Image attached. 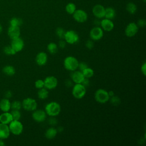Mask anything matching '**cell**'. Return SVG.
<instances>
[{"instance_id":"3","label":"cell","mask_w":146,"mask_h":146,"mask_svg":"<svg viewBox=\"0 0 146 146\" xmlns=\"http://www.w3.org/2000/svg\"><path fill=\"white\" fill-rule=\"evenodd\" d=\"M94 98L98 103L104 104L109 101L110 96L107 90L103 88H99L95 91L94 94Z\"/></svg>"},{"instance_id":"27","label":"cell","mask_w":146,"mask_h":146,"mask_svg":"<svg viewBox=\"0 0 146 146\" xmlns=\"http://www.w3.org/2000/svg\"><path fill=\"white\" fill-rule=\"evenodd\" d=\"M3 73L8 76H13L15 73V70L12 66H6L2 70Z\"/></svg>"},{"instance_id":"33","label":"cell","mask_w":146,"mask_h":146,"mask_svg":"<svg viewBox=\"0 0 146 146\" xmlns=\"http://www.w3.org/2000/svg\"><path fill=\"white\" fill-rule=\"evenodd\" d=\"M3 51L5 54L7 55H15L17 52L14 50V49L11 47V46H7L5 47L3 49Z\"/></svg>"},{"instance_id":"18","label":"cell","mask_w":146,"mask_h":146,"mask_svg":"<svg viewBox=\"0 0 146 146\" xmlns=\"http://www.w3.org/2000/svg\"><path fill=\"white\" fill-rule=\"evenodd\" d=\"M7 34L11 40L19 37L21 35L20 27L18 26H10L7 30Z\"/></svg>"},{"instance_id":"43","label":"cell","mask_w":146,"mask_h":146,"mask_svg":"<svg viewBox=\"0 0 146 146\" xmlns=\"http://www.w3.org/2000/svg\"><path fill=\"white\" fill-rule=\"evenodd\" d=\"M82 84L85 87H87L88 86H89L90 85V80H89V79L88 78H84L83 80V82H82Z\"/></svg>"},{"instance_id":"15","label":"cell","mask_w":146,"mask_h":146,"mask_svg":"<svg viewBox=\"0 0 146 146\" xmlns=\"http://www.w3.org/2000/svg\"><path fill=\"white\" fill-rule=\"evenodd\" d=\"M24 42L22 38L18 37L17 38L12 39L11 46L16 52H18L22 50L24 47Z\"/></svg>"},{"instance_id":"46","label":"cell","mask_w":146,"mask_h":146,"mask_svg":"<svg viewBox=\"0 0 146 146\" xmlns=\"http://www.w3.org/2000/svg\"><path fill=\"white\" fill-rule=\"evenodd\" d=\"M108 94H109V95H110V97H111V96H113V95H115L114 92H113L112 91H108Z\"/></svg>"},{"instance_id":"17","label":"cell","mask_w":146,"mask_h":146,"mask_svg":"<svg viewBox=\"0 0 146 146\" xmlns=\"http://www.w3.org/2000/svg\"><path fill=\"white\" fill-rule=\"evenodd\" d=\"M84 78H85L81 71L76 70L72 71L71 74V79L75 84L82 83Z\"/></svg>"},{"instance_id":"41","label":"cell","mask_w":146,"mask_h":146,"mask_svg":"<svg viewBox=\"0 0 146 146\" xmlns=\"http://www.w3.org/2000/svg\"><path fill=\"white\" fill-rule=\"evenodd\" d=\"M66 42L63 39H60L58 44V47L60 48H64L66 47Z\"/></svg>"},{"instance_id":"25","label":"cell","mask_w":146,"mask_h":146,"mask_svg":"<svg viewBox=\"0 0 146 146\" xmlns=\"http://www.w3.org/2000/svg\"><path fill=\"white\" fill-rule=\"evenodd\" d=\"M47 49L51 54H55L58 51V44L54 42H50L47 46Z\"/></svg>"},{"instance_id":"7","label":"cell","mask_w":146,"mask_h":146,"mask_svg":"<svg viewBox=\"0 0 146 146\" xmlns=\"http://www.w3.org/2000/svg\"><path fill=\"white\" fill-rule=\"evenodd\" d=\"M37 106L36 100L31 98H25L22 102V107L27 111H34L37 108Z\"/></svg>"},{"instance_id":"12","label":"cell","mask_w":146,"mask_h":146,"mask_svg":"<svg viewBox=\"0 0 146 146\" xmlns=\"http://www.w3.org/2000/svg\"><path fill=\"white\" fill-rule=\"evenodd\" d=\"M32 117L36 123H42L46 120L47 114L44 110L36 109L32 113Z\"/></svg>"},{"instance_id":"48","label":"cell","mask_w":146,"mask_h":146,"mask_svg":"<svg viewBox=\"0 0 146 146\" xmlns=\"http://www.w3.org/2000/svg\"><path fill=\"white\" fill-rule=\"evenodd\" d=\"M2 26H1V25L0 24V34L1 33V32H2Z\"/></svg>"},{"instance_id":"42","label":"cell","mask_w":146,"mask_h":146,"mask_svg":"<svg viewBox=\"0 0 146 146\" xmlns=\"http://www.w3.org/2000/svg\"><path fill=\"white\" fill-rule=\"evenodd\" d=\"M141 72L144 76L146 75V63L144 62L141 66Z\"/></svg>"},{"instance_id":"26","label":"cell","mask_w":146,"mask_h":146,"mask_svg":"<svg viewBox=\"0 0 146 146\" xmlns=\"http://www.w3.org/2000/svg\"><path fill=\"white\" fill-rule=\"evenodd\" d=\"M137 6L133 2H128L126 5V10L130 14H134L137 11Z\"/></svg>"},{"instance_id":"47","label":"cell","mask_w":146,"mask_h":146,"mask_svg":"<svg viewBox=\"0 0 146 146\" xmlns=\"http://www.w3.org/2000/svg\"><path fill=\"white\" fill-rule=\"evenodd\" d=\"M5 145L4 143L1 140V139L0 140V146H3Z\"/></svg>"},{"instance_id":"29","label":"cell","mask_w":146,"mask_h":146,"mask_svg":"<svg viewBox=\"0 0 146 146\" xmlns=\"http://www.w3.org/2000/svg\"><path fill=\"white\" fill-rule=\"evenodd\" d=\"M23 24V21L21 18L14 17L12 18L10 21V25L13 26L20 27Z\"/></svg>"},{"instance_id":"44","label":"cell","mask_w":146,"mask_h":146,"mask_svg":"<svg viewBox=\"0 0 146 146\" xmlns=\"http://www.w3.org/2000/svg\"><path fill=\"white\" fill-rule=\"evenodd\" d=\"M65 86L67 87H72L73 86V82L72 81V80H70V79H67L66 81H65Z\"/></svg>"},{"instance_id":"28","label":"cell","mask_w":146,"mask_h":146,"mask_svg":"<svg viewBox=\"0 0 146 146\" xmlns=\"http://www.w3.org/2000/svg\"><path fill=\"white\" fill-rule=\"evenodd\" d=\"M65 10H66V11L67 12V13H68V14H70V15H72L73 13L76 10V5L72 2H70L66 5Z\"/></svg>"},{"instance_id":"16","label":"cell","mask_w":146,"mask_h":146,"mask_svg":"<svg viewBox=\"0 0 146 146\" xmlns=\"http://www.w3.org/2000/svg\"><path fill=\"white\" fill-rule=\"evenodd\" d=\"M48 60L47 54L43 51L38 53L35 57L36 63L40 66H43L46 64Z\"/></svg>"},{"instance_id":"22","label":"cell","mask_w":146,"mask_h":146,"mask_svg":"<svg viewBox=\"0 0 146 146\" xmlns=\"http://www.w3.org/2000/svg\"><path fill=\"white\" fill-rule=\"evenodd\" d=\"M0 109L3 112H9L11 109V102L8 99H3L0 102Z\"/></svg>"},{"instance_id":"40","label":"cell","mask_w":146,"mask_h":146,"mask_svg":"<svg viewBox=\"0 0 146 146\" xmlns=\"http://www.w3.org/2000/svg\"><path fill=\"white\" fill-rule=\"evenodd\" d=\"M139 27H144L146 25V21L144 19H140L136 23Z\"/></svg>"},{"instance_id":"24","label":"cell","mask_w":146,"mask_h":146,"mask_svg":"<svg viewBox=\"0 0 146 146\" xmlns=\"http://www.w3.org/2000/svg\"><path fill=\"white\" fill-rule=\"evenodd\" d=\"M48 95L49 92L48 90L44 87L39 89L38 91V97L40 100H44L47 99L48 96Z\"/></svg>"},{"instance_id":"20","label":"cell","mask_w":146,"mask_h":146,"mask_svg":"<svg viewBox=\"0 0 146 146\" xmlns=\"http://www.w3.org/2000/svg\"><path fill=\"white\" fill-rule=\"evenodd\" d=\"M13 117L11 113L9 112H3V113L0 115V123L9 124L12 120Z\"/></svg>"},{"instance_id":"31","label":"cell","mask_w":146,"mask_h":146,"mask_svg":"<svg viewBox=\"0 0 146 146\" xmlns=\"http://www.w3.org/2000/svg\"><path fill=\"white\" fill-rule=\"evenodd\" d=\"M65 33H66V31L62 27H57L55 30L56 35L60 39H64Z\"/></svg>"},{"instance_id":"39","label":"cell","mask_w":146,"mask_h":146,"mask_svg":"<svg viewBox=\"0 0 146 146\" xmlns=\"http://www.w3.org/2000/svg\"><path fill=\"white\" fill-rule=\"evenodd\" d=\"M88 67V64H87V63L86 62H79L78 68L79 69L80 71H82L83 70H84L85 68H86Z\"/></svg>"},{"instance_id":"23","label":"cell","mask_w":146,"mask_h":146,"mask_svg":"<svg viewBox=\"0 0 146 146\" xmlns=\"http://www.w3.org/2000/svg\"><path fill=\"white\" fill-rule=\"evenodd\" d=\"M116 11L112 7H108L105 8V15L104 18L107 19H109L112 20L116 17Z\"/></svg>"},{"instance_id":"11","label":"cell","mask_w":146,"mask_h":146,"mask_svg":"<svg viewBox=\"0 0 146 146\" xmlns=\"http://www.w3.org/2000/svg\"><path fill=\"white\" fill-rule=\"evenodd\" d=\"M72 17L74 20L78 23H84L88 19L87 13L82 9L76 10L73 13Z\"/></svg>"},{"instance_id":"10","label":"cell","mask_w":146,"mask_h":146,"mask_svg":"<svg viewBox=\"0 0 146 146\" xmlns=\"http://www.w3.org/2000/svg\"><path fill=\"white\" fill-rule=\"evenodd\" d=\"M139 27L135 22H130L125 27V35L129 38L134 36L139 31Z\"/></svg>"},{"instance_id":"8","label":"cell","mask_w":146,"mask_h":146,"mask_svg":"<svg viewBox=\"0 0 146 146\" xmlns=\"http://www.w3.org/2000/svg\"><path fill=\"white\" fill-rule=\"evenodd\" d=\"M103 30L100 26H96L92 28L89 33L90 39L93 41H98L100 40L103 38Z\"/></svg>"},{"instance_id":"13","label":"cell","mask_w":146,"mask_h":146,"mask_svg":"<svg viewBox=\"0 0 146 146\" xmlns=\"http://www.w3.org/2000/svg\"><path fill=\"white\" fill-rule=\"evenodd\" d=\"M92 14L97 19H103L104 18L105 15V7L100 5H95L92 9Z\"/></svg>"},{"instance_id":"2","label":"cell","mask_w":146,"mask_h":146,"mask_svg":"<svg viewBox=\"0 0 146 146\" xmlns=\"http://www.w3.org/2000/svg\"><path fill=\"white\" fill-rule=\"evenodd\" d=\"M63 65L67 70L74 71L78 68L79 61L74 56H68L64 58L63 60Z\"/></svg>"},{"instance_id":"37","label":"cell","mask_w":146,"mask_h":146,"mask_svg":"<svg viewBox=\"0 0 146 146\" xmlns=\"http://www.w3.org/2000/svg\"><path fill=\"white\" fill-rule=\"evenodd\" d=\"M48 123L51 126H54L58 123V120L55 116H50V117L48 119Z\"/></svg>"},{"instance_id":"32","label":"cell","mask_w":146,"mask_h":146,"mask_svg":"<svg viewBox=\"0 0 146 146\" xmlns=\"http://www.w3.org/2000/svg\"><path fill=\"white\" fill-rule=\"evenodd\" d=\"M10 113H11V114L12 115L13 120H19V119H20V118L21 117V113L19 110H13Z\"/></svg>"},{"instance_id":"4","label":"cell","mask_w":146,"mask_h":146,"mask_svg":"<svg viewBox=\"0 0 146 146\" xmlns=\"http://www.w3.org/2000/svg\"><path fill=\"white\" fill-rule=\"evenodd\" d=\"M86 87H85L82 83L75 84L72 86V95L77 99L83 98L86 95Z\"/></svg>"},{"instance_id":"36","label":"cell","mask_w":146,"mask_h":146,"mask_svg":"<svg viewBox=\"0 0 146 146\" xmlns=\"http://www.w3.org/2000/svg\"><path fill=\"white\" fill-rule=\"evenodd\" d=\"M35 87L37 89H40L44 87V81L42 79H38L35 82Z\"/></svg>"},{"instance_id":"5","label":"cell","mask_w":146,"mask_h":146,"mask_svg":"<svg viewBox=\"0 0 146 146\" xmlns=\"http://www.w3.org/2000/svg\"><path fill=\"white\" fill-rule=\"evenodd\" d=\"M9 124L10 133L15 135H19L22 133L23 126L19 120H13Z\"/></svg>"},{"instance_id":"19","label":"cell","mask_w":146,"mask_h":146,"mask_svg":"<svg viewBox=\"0 0 146 146\" xmlns=\"http://www.w3.org/2000/svg\"><path fill=\"white\" fill-rule=\"evenodd\" d=\"M10 133L8 124L0 123V139H6L9 137Z\"/></svg>"},{"instance_id":"34","label":"cell","mask_w":146,"mask_h":146,"mask_svg":"<svg viewBox=\"0 0 146 146\" xmlns=\"http://www.w3.org/2000/svg\"><path fill=\"white\" fill-rule=\"evenodd\" d=\"M110 102L113 106H118L120 103V99L116 95H113L110 97Z\"/></svg>"},{"instance_id":"9","label":"cell","mask_w":146,"mask_h":146,"mask_svg":"<svg viewBox=\"0 0 146 146\" xmlns=\"http://www.w3.org/2000/svg\"><path fill=\"white\" fill-rule=\"evenodd\" d=\"M43 81L44 87L50 90L55 88L58 84V79L54 76H48L45 78Z\"/></svg>"},{"instance_id":"30","label":"cell","mask_w":146,"mask_h":146,"mask_svg":"<svg viewBox=\"0 0 146 146\" xmlns=\"http://www.w3.org/2000/svg\"><path fill=\"white\" fill-rule=\"evenodd\" d=\"M82 72L84 78H88V79H89L90 78H92L94 75V71L93 70L92 68H91L89 67L85 68Z\"/></svg>"},{"instance_id":"38","label":"cell","mask_w":146,"mask_h":146,"mask_svg":"<svg viewBox=\"0 0 146 146\" xmlns=\"http://www.w3.org/2000/svg\"><path fill=\"white\" fill-rule=\"evenodd\" d=\"M85 46L89 50H91V49L93 48V47L94 46V43L93 40H91V39L87 40L85 43Z\"/></svg>"},{"instance_id":"14","label":"cell","mask_w":146,"mask_h":146,"mask_svg":"<svg viewBox=\"0 0 146 146\" xmlns=\"http://www.w3.org/2000/svg\"><path fill=\"white\" fill-rule=\"evenodd\" d=\"M100 27L103 29V31L110 32L112 31L114 28V23L112 20L103 18L100 21Z\"/></svg>"},{"instance_id":"21","label":"cell","mask_w":146,"mask_h":146,"mask_svg":"<svg viewBox=\"0 0 146 146\" xmlns=\"http://www.w3.org/2000/svg\"><path fill=\"white\" fill-rule=\"evenodd\" d=\"M57 133H58V131L56 128L52 126L48 128V129H47V130L44 133V136L46 138H47V139L51 140V139H54L56 137Z\"/></svg>"},{"instance_id":"6","label":"cell","mask_w":146,"mask_h":146,"mask_svg":"<svg viewBox=\"0 0 146 146\" xmlns=\"http://www.w3.org/2000/svg\"><path fill=\"white\" fill-rule=\"evenodd\" d=\"M63 39L66 43L70 44H74L79 42V36L75 31L70 30L66 31Z\"/></svg>"},{"instance_id":"1","label":"cell","mask_w":146,"mask_h":146,"mask_svg":"<svg viewBox=\"0 0 146 146\" xmlns=\"http://www.w3.org/2000/svg\"><path fill=\"white\" fill-rule=\"evenodd\" d=\"M44 111L47 115L49 116H57L61 111V107L59 103L56 102H51L46 104Z\"/></svg>"},{"instance_id":"45","label":"cell","mask_w":146,"mask_h":146,"mask_svg":"<svg viewBox=\"0 0 146 146\" xmlns=\"http://www.w3.org/2000/svg\"><path fill=\"white\" fill-rule=\"evenodd\" d=\"M56 129H57L58 132H62L64 130V128L62 126H59L58 127V128Z\"/></svg>"},{"instance_id":"35","label":"cell","mask_w":146,"mask_h":146,"mask_svg":"<svg viewBox=\"0 0 146 146\" xmlns=\"http://www.w3.org/2000/svg\"><path fill=\"white\" fill-rule=\"evenodd\" d=\"M22 108V103L18 100H15L11 103V108L12 110H19Z\"/></svg>"}]
</instances>
